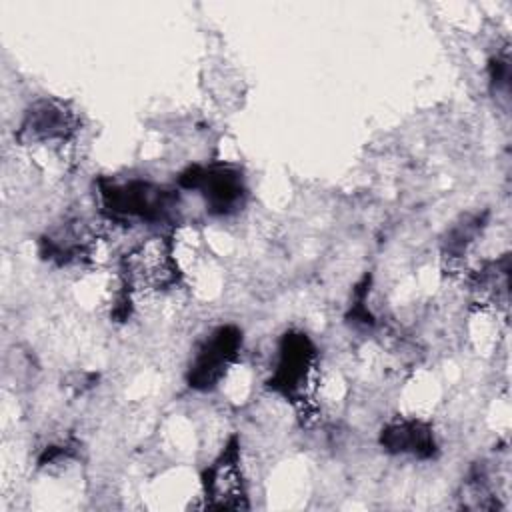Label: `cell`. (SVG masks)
Instances as JSON below:
<instances>
[{"instance_id":"7a4b0ae2","label":"cell","mask_w":512,"mask_h":512,"mask_svg":"<svg viewBox=\"0 0 512 512\" xmlns=\"http://www.w3.org/2000/svg\"><path fill=\"white\" fill-rule=\"evenodd\" d=\"M318 376V350L314 342L298 330L282 334L274 370L266 382L268 390L298 408H306L314 394Z\"/></svg>"},{"instance_id":"9c48e42d","label":"cell","mask_w":512,"mask_h":512,"mask_svg":"<svg viewBox=\"0 0 512 512\" xmlns=\"http://www.w3.org/2000/svg\"><path fill=\"white\" fill-rule=\"evenodd\" d=\"M94 240V232L86 222L70 220L40 238V256L60 266L84 262L94 250Z\"/></svg>"},{"instance_id":"6da1fadb","label":"cell","mask_w":512,"mask_h":512,"mask_svg":"<svg viewBox=\"0 0 512 512\" xmlns=\"http://www.w3.org/2000/svg\"><path fill=\"white\" fill-rule=\"evenodd\" d=\"M100 200L110 220H140L146 224H166L178 212V194L150 180L114 182L98 180Z\"/></svg>"},{"instance_id":"52a82bcc","label":"cell","mask_w":512,"mask_h":512,"mask_svg":"<svg viewBox=\"0 0 512 512\" xmlns=\"http://www.w3.org/2000/svg\"><path fill=\"white\" fill-rule=\"evenodd\" d=\"M78 130L76 114L56 98H40L28 106L16 138L22 144L56 146L68 142Z\"/></svg>"},{"instance_id":"ba28073f","label":"cell","mask_w":512,"mask_h":512,"mask_svg":"<svg viewBox=\"0 0 512 512\" xmlns=\"http://www.w3.org/2000/svg\"><path fill=\"white\" fill-rule=\"evenodd\" d=\"M380 446L390 454H408L420 460L436 458L438 444L430 422L420 418H396L380 432Z\"/></svg>"},{"instance_id":"30bf717a","label":"cell","mask_w":512,"mask_h":512,"mask_svg":"<svg viewBox=\"0 0 512 512\" xmlns=\"http://www.w3.org/2000/svg\"><path fill=\"white\" fill-rule=\"evenodd\" d=\"M508 274H510V258L504 254L500 260L486 262L472 276V288L478 292L482 302H506L508 296Z\"/></svg>"},{"instance_id":"8fae6325","label":"cell","mask_w":512,"mask_h":512,"mask_svg":"<svg viewBox=\"0 0 512 512\" xmlns=\"http://www.w3.org/2000/svg\"><path fill=\"white\" fill-rule=\"evenodd\" d=\"M486 218H488V212H482V214L476 212V214L462 216L444 236V242H442L444 258H448V260L462 258L466 254V250L470 248V244L484 230Z\"/></svg>"},{"instance_id":"7c38bea8","label":"cell","mask_w":512,"mask_h":512,"mask_svg":"<svg viewBox=\"0 0 512 512\" xmlns=\"http://www.w3.org/2000/svg\"><path fill=\"white\" fill-rule=\"evenodd\" d=\"M490 80L496 86V90H504L508 92L510 86V60L508 56H496L490 62Z\"/></svg>"},{"instance_id":"277c9868","label":"cell","mask_w":512,"mask_h":512,"mask_svg":"<svg viewBox=\"0 0 512 512\" xmlns=\"http://www.w3.org/2000/svg\"><path fill=\"white\" fill-rule=\"evenodd\" d=\"M178 186L196 190L212 216L234 214L246 198L242 170L228 162L192 164L178 174Z\"/></svg>"},{"instance_id":"8992f818","label":"cell","mask_w":512,"mask_h":512,"mask_svg":"<svg viewBox=\"0 0 512 512\" xmlns=\"http://www.w3.org/2000/svg\"><path fill=\"white\" fill-rule=\"evenodd\" d=\"M202 492L208 508L218 510H246V482L242 474L240 442L232 436L226 448L202 472Z\"/></svg>"},{"instance_id":"3957f363","label":"cell","mask_w":512,"mask_h":512,"mask_svg":"<svg viewBox=\"0 0 512 512\" xmlns=\"http://www.w3.org/2000/svg\"><path fill=\"white\" fill-rule=\"evenodd\" d=\"M180 268L170 236H152L136 244L122 258V284L126 294L164 292L180 282Z\"/></svg>"},{"instance_id":"5b68a950","label":"cell","mask_w":512,"mask_h":512,"mask_svg":"<svg viewBox=\"0 0 512 512\" xmlns=\"http://www.w3.org/2000/svg\"><path fill=\"white\" fill-rule=\"evenodd\" d=\"M240 348L242 330L238 326L224 324L212 330L196 348V354L188 366V386L200 392L216 388L238 360Z\"/></svg>"}]
</instances>
